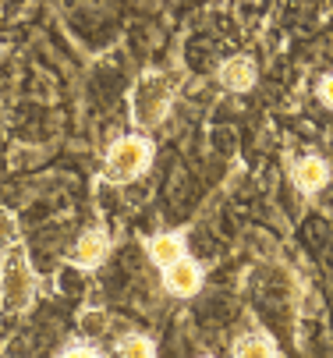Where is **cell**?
Masks as SVG:
<instances>
[{"label":"cell","instance_id":"1","mask_svg":"<svg viewBox=\"0 0 333 358\" xmlns=\"http://www.w3.org/2000/svg\"><path fill=\"white\" fill-rule=\"evenodd\" d=\"M128 103H131V121L138 128H156L174 103V82L160 71H146L131 85Z\"/></svg>","mask_w":333,"mask_h":358},{"label":"cell","instance_id":"2","mask_svg":"<svg viewBox=\"0 0 333 358\" xmlns=\"http://www.w3.org/2000/svg\"><path fill=\"white\" fill-rule=\"evenodd\" d=\"M149 160H153V142L146 135H124L107 152V160H103V181L128 185V181L146 174Z\"/></svg>","mask_w":333,"mask_h":358},{"label":"cell","instance_id":"3","mask_svg":"<svg viewBox=\"0 0 333 358\" xmlns=\"http://www.w3.org/2000/svg\"><path fill=\"white\" fill-rule=\"evenodd\" d=\"M36 294V277L29 270V259H25V248L22 245H8L4 248V309L8 313H18L32 301Z\"/></svg>","mask_w":333,"mask_h":358},{"label":"cell","instance_id":"4","mask_svg":"<svg viewBox=\"0 0 333 358\" xmlns=\"http://www.w3.org/2000/svg\"><path fill=\"white\" fill-rule=\"evenodd\" d=\"M107 252H110V234L100 231V227H92V231H85V234L75 241L71 263L82 266V270H96V266L107 259Z\"/></svg>","mask_w":333,"mask_h":358},{"label":"cell","instance_id":"5","mask_svg":"<svg viewBox=\"0 0 333 358\" xmlns=\"http://www.w3.org/2000/svg\"><path fill=\"white\" fill-rule=\"evenodd\" d=\"M163 284H167V291L177 294V298H192V294L202 287V270L184 255L181 263H174L170 270H163Z\"/></svg>","mask_w":333,"mask_h":358},{"label":"cell","instance_id":"6","mask_svg":"<svg viewBox=\"0 0 333 358\" xmlns=\"http://www.w3.org/2000/svg\"><path fill=\"white\" fill-rule=\"evenodd\" d=\"M220 85L230 92H249L256 85V64L249 57H227L220 64Z\"/></svg>","mask_w":333,"mask_h":358},{"label":"cell","instance_id":"7","mask_svg":"<svg viewBox=\"0 0 333 358\" xmlns=\"http://www.w3.org/2000/svg\"><path fill=\"white\" fill-rule=\"evenodd\" d=\"M149 259L156 266H163V270H170L174 263H181L184 259L181 234H156V238H149Z\"/></svg>","mask_w":333,"mask_h":358},{"label":"cell","instance_id":"8","mask_svg":"<svg viewBox=\"0 0 333 358\" xmlns=\"http://www.w3.org/2000/svg\"><path fill=\"white\" fill-rule=\"evenodd\" d=\"M326 181H330V167H326L319 157H305V160L295 167V185H298L302 192H319Z\"/></svg>","mask_w":333,"mask_h":358},{"label":"cell","instance_id":"9","mask_svg":"<svg viewBox=\"0 0 333 358\" xmlns=\"http://www.w3.org/2000/svg\"><path fill=\"white\" fill-rule=\"evenodd\" d=\"M234 358H276V351L266 337H245L234 348Z\"/></svg>","mask_w":333,"mask_h":358},{"label":"cell","instance_id":"10","mask_svg":"<svg viewBox=\"0 0 333 358\" xmlns=\"http://www.w3.org/2000/svg\"><path fill=\"white\" fill-rule=\"evenodd\" d=\"M121 355L124 358H153L156 351H153V341H146V337H128L121 344Z\"/></svg>","mask_w":333,"mask_h":358},{"label":"cell","instance_id":"11","mask_svg":"<svg viewBox=\"0 0 333 358\" xmlns=\"http://www.w3.org/2000/svg\"><path fill=\"white\" fill-rule=\"evenodd\" d=\"M319 99L326 107H333V75H323L319 78Z\"/></svg>","mask_w":333,"mask_h":358},{"label":"cell","instance_id":"12","mask_svg":"<svg viewBox=\"0 0 333 358\" xmlns=\"http://www.w3.org/2000/svg\"><path fill=\"white\" fill-rule=\"evenodd\" d=\"M61 358H100V355L92 351V348H82V344H78V348H68Z\"/></svg>","mask_w":333,"mask_h":358}]
</instances>
